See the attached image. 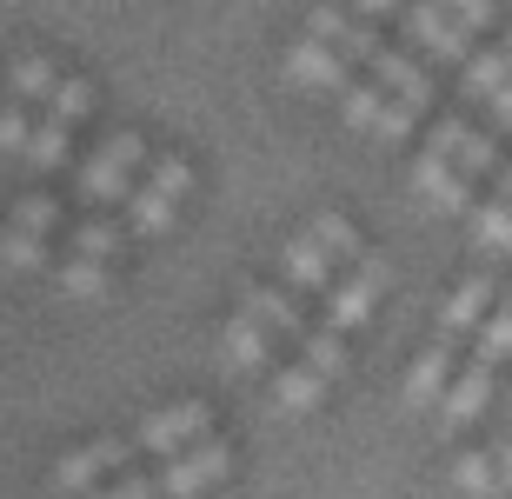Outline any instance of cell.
I'll use <instances>...</instances> for the list:
<instances>
[{"mask_svg": "<svg viewBox=\"0 0 512 499\" xmlns=\"http://www.w3.org/2000/svg\"><path fill=\"white\" fill-rule=\"evenodd\" d=\"M140 160H147L140 134H114L94 160H87V167H80V187H87V200H100V207H127V200H133V173H140Z\"/></svg>", "mask_w": 512, "mask_h": 499, "instance_id": "obj_1", "label": "cell"}, {"mask_svg": "<svg viewBox=\"0 0 512 499\" xmlns=\"http://www.w3.org/2000/svg\"><path fill=\"white\" fill-rule=\"evenodd\" d=\"M386 287H393V267H386V260H373V253H360V267L326 287V327H333V333L366 327V313H373V300H380Z\"/></svg>", "mask_w": 512, "mask_h": 499, "instance_id": "obj_2", "label": "cell"}, {"mask_svg": "<svg viewBox=\"0 0 512 499\" xmlns=\"http://www.w3.org/2000/svg\"><path fill=\"white\" fill-rule=\"evenodd\" d=\"M233 473V446L227 440H193L180 446L167 466H160V493L167 499H193V493H207V486H220Z\"/></svg>", "mask_w": 512, "mask_h": 499, "instance_id": "obj_3", "label": "cell"}, {"mask_svg": "<svg viewBox=\"0 0 512 499\" xmlns=\"http://www.w3.org/2000/svg\"><path fill=\"white\" fill-rule=\"evenodd\" d=\"M133 453H140V440H87V446H74V453L54 466V486L60 493H94L100 480L127 473Z\"/></svg>", "mask_w": 512, "mask_h": 499, "instance_id": "obj_4", "label": "cell"}, {"mask_svg": "<svg viewBox=\"0 0 512 499\" xmlns=\"http://www.w3.org/2000/svg\"><path fill=\"white\" fill-rule=\"evenodd\" d=\"M207 426H213L207 400H180V406H160V413H147L133 440H140V453H160V460H173L180 446L207 440Z\"/></svg>", "mask_w": 512, "mask_h": 499, "instance_id": "obj_5", "label": "cell"}, {"mask_svg": "<svg viewBox=\"0 0 512 499\" xmlns=\"http://www.w3.org/2000/svg\"><path fill=\"white\" fill-rule=\"evenodd\" d=\"M466 180H473V173H459V160L439 154V147H426V154L413 160V193L433 213H473V187H466Z\"/></svg>", "mask_w": 512, "mask_h": 499, "instance_id": "obj_6", "label": "cell"}, {"mask_svg": "<svg viewBox=\"0 0 512 499\" xmlns=\"http://www.w3.org/2000/svg\"><path fill=\"white\" fill-rule=\"evenodd\" d=\"M406 34H413L419 54H433V60H459V67H466V54H473V47H466V40H473V27H466L459 14H446L439 0L406 7Z\"/></svg>", "mask_w": 512, "mask_h": 499, "instance_id": "obj_7", "label": "cell"}, {"mask_svg": "<svg viewBox=\"0 0 512 499\" xmlns=\"http://www.w3.org/2000/svg\"><path fill=\"white\" fill-rule=\"evenodd\" d=\"M486 400H493V366L473 360L453 386H446V400H439V440H459V433L486 413Z\"/></svg>", "mask_w": 512, "mask_h": 499, "instance_id": "obj_8", "label": "cell"}, {"mask_svg": "<svg viewBox=\"0 0 512 499\" xmlns=\"http://www.w3.org/2000/svg\"><path fill=\"white\" fill-rule=\"evenodd\" d=\"M286 80H293V87H320V94H340L346 87V54L333 40L306 34L300 47H286Z\"/></svg>", "mask_w": 512, "mask_h": 499, "instance_id": "obj_9", "label": "cell"}, {"mask_svg": "<svg viewBox=\"0 0 512 499\" xmlns=\"http://www.w3.org/2000/svg\"><path fill=\"white\" fill-rule=\"evenodd\" d=\"M266 360H273V327H260V320L240 307L227 327H220V366H227V373H260Z\"/></svg>", "mask_w": 512, "mask_h": 499, "instance_id": "obj_10", "label": "cell"}, {"mask_svg": "<svg viewBox=\"0 0 512 499\" xmlns=\"http://www.w3.org/2000/svg\"><path fill=\"white\" fill-rule=\"evenodd\" d=\"M306 34L333 40V47H340L346 60H360V67H373V54H380V47H386V40L373 34V27H360V20H346L340 7H333V0H320V7L306 14Z\"/></svg>", "mask_w": 512, "mask_h": 499, "instance_id": "obj_11", "label": "cell"}, {"mask_svg": "<svg viewBox=\"0 0 512 499\" xmlns=\"http://www.w3.org/2000/svg\"><path fill=\"white\" fill-rule=\"evenodd\" d=\"M280 273H286L300 293H326L333 280H340V260H333V253H326L313 233H293V240L280 247Z\"/></svg>", "mask_w": 512, "mask_h": 499, "instance_id": "obj_12", "label": "cell"}, {"mask_svg": "<svg viewBox=\"0 0 512 499\" xmlns=\"http://www.w3.org/2000/svg\"><path fill=\"white\" fill-rule=\"evenodd\" d=\"M493 313V280L479 273V280H466V287L439 307V327H433V340H446V346H459L466 333H479V320Z\"/></svg>", "mask_w": 512, "mask_h": 499, "instance_id": "obj_13", "label": "cell"}, {"mask_svg": "<svg viewBox=\"0 0 512 499\" xmlns=\"http://www.w3.org/2000/svg\"><path fill=\"white\" fill-rule=\"evenodd\" d=\"M446 386H453V346L433 340L413 360V373H406V406H439V400H446Z\"/></svg>", "mask_w": 512, "mask_h": 499, "instance_id": "obj_14", "label": "cell"}, {"mask_svg": "<svg viewBox=\"0 0 512 499\" xmlns=\"http://www.w3.org/2000/svg\"><path fill=\"white\" fill-rule=\"evenodd\" d=\"M320 393H326V373L313 360L280 366V373H273V413H313V406H320Z\"/></svg>", "mask_w": 512, "mask_h": 499, "instance_id": "obj_15", "label": "cell"}, {"mask_svg": "<svg viewBox=\"0 0 512 499\" xmlns=\"http://www.w3.org/2000/svg\"><path fill=\"white\" fill-rule=\"evenodd\" d=\"M54 287L74 293V300H100V293L114 287V260H94V253H67L54 267Z\"/></svg>", "mask_w": 512, "mask_h": 499, "instance_id": "obj_16", "label": "cell"}, {"mask_svg": "<svg viewBox=\"0 0 512 499\" xmlns=\"http://www.w3.org/2000/svg\"><path fill=\"white\" fill-rule=\"evenodd\" d=\"M240 307H247L253 320H260V327H273L280 340H300V333H306L300 307H293V293H280V287H253L247 300H240Z\"/></svg>", "mask_w": 512, "mask_h": 499, "instance_id": "obj_17", "label": "cell"}, {"mask_svg": "<svg viewBox=\"0 0 512 499\" xmlns=\"http://www.w3.org/2000/svg\"><path fill=\"white\" fill-rule=\"evenodd\" d=\"M173 213H180V193H167V187H153V180H147V187H133V200H127V227L153 240V233L173 227Z\"/></svg>", "mask_w": 512, "mask_h": 499, "instance_id": "obj_18", "label": "cell"}, {"mask_svg": "<svg viewBox=\"0 0 512 499\" xmlns=\"http://www.w3.org/2000/svg\"><path fill=\"white\" fill-rule=\"evenodd\" d=\"M373 80H380L386 94H399V100H413V107H426V100H433V80L419 74L413 60H399V54H373Z\"/></svg>", "mask_w": 512, "mask_h": 499, "instance_id": "obj_19", "label": "cell"}, {"mask_svg": "<svg viewBox=\"0 0 512 499\" xmlns=\"http://www.w3.org/2000/svg\"><path fill=\"white\" fill-rule=\"evenodd\" d=\"M453 493H459V499H506L499 460H493V453H466V460L453 466Z\"/></svg>", "mask_w": 512, "mask_h": 499, "instance_id": "obj_20", "label": "cell"}, {"mask_svg": "<svg viewBox=\"0 0 512 499\" xmlns=\"http://www.w3.org/2000/svg\"><path fill=\"white\" fill-rule=\"evenodd\" d=\"M67 134H74V120H47V127H34V140H27V154H20V160H27V167H40V173H54V167H67V154H74V140H67Z\"/></svg>", "mask_w": 512, "mask_h": 499, "instance_id": "obj_21", "label": "cell"}, {"mask_svg": "<svg viewBox=\"0 0 512 499\" xmlns=\"http://www.w3.org/2000/svg\"><path fill=\"white\" fill-rule=\"evenodd\" d=\"M473 247L479 253H512V200L506 193L486 200V207H473Z\"/></svg>", "mask_w": 512, "mask_h": 499, "instance_id": "obj_22", "label": "cell"}, {"mask_svg": "<svg viewBox=\"0 0 512 499\" xmlns=\"http://www.w3.org/2000/svg\"><path fill=\"white\" fill-rule=\"evenodd\" d=\"M512 80V54L506 47H486V54H466V94L473 100H493L499 87Z\"/></svg>", "mask_w": 512, "mask_h": 499, "instance_id": "obj_23", "label": "cell"}, {"mask_svg": "<svg viewBox=\"0 0 512 499\" xmlns=\"http://www.w3.org/2000/svg\"><path fill=\"white\" fill-rule=\"evenodd\" d=\"M0 267H7V273H40V267H47V233L7 227V233H0Z\"/></svg>", "mask_w": 512, "mask_h": 499, "instance_id": "obj_24", "label": "cell"}, {"mask_svg": "<svg viewBox=\"0 0 512 499\" xmlns=\"http://www.w3.org/2000/svg\"><path fill=\"white\" fill-rule=\"evenodd\" d=\"M54 67H47V54H20L14 60V67H7V94H14V100H47V94H54Z\"/></svg>", "mask_w": 512, "mask_h": 499, "instance_id": "obj_25", "label": "cell"}, {"mask_svg": "<svg viewBox=\"0 0 512 499\" xmlns=\"http://www.w3.org/2000/svg\"><path fill=\"white\" fill-rule=\"evenodd\" d=\"M506 353H512V307H499V313H486V320H479V333H473V360L499 366Z\"/></svg>", "mask_w": 512, "mask_h": 499, "instance_id": "obj_26", "label": "cell"}, {"mask_svg": "<svg viewBox=\"0 0 512 499\" xmlns=\"http://www.w3.org/2000/svg\"><path fill=\"white\" fill-rule=\"evenodd\" d=\"M306 233H313V240H320L333 260H360V233H353V220H346V213H320Z\"/></svg>", "mask_w": 512, "mask_h": 499, "instance_id": "obj_27", "label": "cell"}, {"mask_svg": "<svg viewBox=\"0 0 512 499\" xmlns=\"http://www.w3.org/2000/svg\"><path fill=\"white\" fill-rule=\"evenodd\" d=\"M300 353H306L313 366H320L326 380H340V373H346V346H340V333H333V327H326V333L306 327V333H300Z\"/></svg>", "mask_w": 512, "mask_h": 499, "instance_id": "obj_28", "label": "cell"}, {"mask_svg": "<svg viewBox=\"0 0 512 499\" xmlns=\"http://www.w3.org/2000/svg\"><path fill=\"white\" fill-rule=\"evenodd\" d=\"M453 160H459V173H499V147H493V134H473V127H466V134H459V147H453Z\"/></svg>", "mask_w": 512, "mask_h": 499, "instance_id": "obj_29", "label": "cell"}, {"mask_svg": "<svg viewBox=\"0 0 512 499\" xmlns=\"http://www.w3.org/2000/svg\"><path fill=\"white\" fill-rule=\"evenodd\" d=\"M7 227L54 233V227H60V200H47V193H27V200H14V213H7Z\"/></svg>", "mask_w": 512, "mask_h": 499, "instance_id": "obj_30", "label": "cell"}, {"mask_svg": "<svg viewBox=\"0 0 512 499\" xmlns=\"http://www.w3.org/2000/svg\"><path fill=\"white\" fill-rule=\"evenodd\" d=\"M74 253L114 260V253H120V227H114V220H80V227H74Z\"/></svg>", "mask_w": 512, "mask_h": 499, "instance_id": "obj_31", "label": "cell"}, {"mask_svg": "<svg viewBox=\"0 0 512 499\" xmlns=\"http://www.w3.org/2000/svg\"><path fill=\"white\" fill-rule=\"evenodd\" d=\"M47 107H54L60 120H87V114H94V87H87V80H54Z\"/></svg>", "mask_w": 512, "mask_h": 499, "instance_id": "obj_32", "label": "cell"}, {"mask_svg": "<svg viewBox=\"0 0 512 499\" xmlns=\"http://www.w3.org/2000/svg\"><path fill=\"white\" fill-rule=\"evenodd\" d=\"M27 140H34V127H27V107H20V100H7V107H0V160L27 154Z\"/></svg>", "mask_w": 512, "mask_h": 499, "instance_id": "obj_33", "label": "cell"}, {"mask_svg": "<svg viewBox=\"0 0 512 499\" xmlns=\"http://www.w3.org/2000/svg\"><path fill=\"white\" fill-rule=\"evenodd\" d=\"M87 499H167V493H160V480H147V473H114V480L100 486V493H87Z\"/></svg>", "mask_w": 512, "mask_h": 499, "instance_id": "obj_34", "label": "cell"}, {"mask_svg": "<svg viewBox=\"0 0 512 499\" xmlns=\"http://www.w3.org/2000/svg\"><path fill=\"white\" fill-rule=\"evenodd\" d=\"M439 7H446V14H459L466 27H486V20H493V0H439Z\"/></svg>", "mask_w": 512, "mask_h": 499, "instance_id": "obj_35", "label": "cell"}, {"mask_svg": "<svg viewBox=\"0 0 512 499\" xmlns=\"http://www.w3.org/2000/svg\"><path fill=\"white\" fill-rule=\"evenodd\" d=\"M459 134H466L459 120H439V127H433V140H426V147H439V154H453V147H459Z\"/></svg>", "mask_w": 512, "mask_h": 499, "instance_id": "obj_36", "label": "cell"}, {"mask_svg": "<svg viewBox=\"0 0 512 499\" xmlns=\"http://www.w3.org/2000/svg\"><path fill=\"white\" fill-rule=\"evenodd\" d=\"M486 107H493V120H499V127H512V80H506V87H499L493 100H486Z\"/></svg>", "mask_w": 512, "mask_h": 499, "instance_id": "obj_37", "label": "cell"}, {"mask_svg": "<svg viewBox=\"0 0 512 499\" xmlns=\"http://www.w3.org/2000/svg\"><path fill=\"white\" fill-rule=\"evenodd\" d=\"M493 460H499V480H506V493H512V440H506V446H499Z\"/></svg>", "mask_w": 512, "mask_h": 499, "instance_id": "obj_38", "label": "cell"}, {"mask_svg": "<svg viewBox=\"0 0 512 499\" xmlns=\"http://www.w3.org/2000/svg\"><path fill=\"white\" fill-rule=\"evenodd\" d=\"M360 14H399V0H353Z\"/></svg>", "mask_w": 512, "mask_h": 499, "instance_id": "obj_39", "label": "cell"}, {"mask_svg": "<svg viewBox=\"0 0 512 499\" xmlns=\"http://www.w3.org/2000/svg\"><path fill=\"white\" fill-rule=\"evenodd\" d=\"M493 180H499V193H506V200H512V167H499Z\"/></svg>", "mask_w": 512, "mask_h": 499, "instance_id": "obj_40", "label": "cell"}, {"mask_svg": "<svg viewBox=\"0 0 512 499\" xmlns=\"http://www.w3.org/2000/svg\"><path fill=\"white\" fill-rule=\"evenodd\" d=\"M506 54H512V40H506Z\"/></svg>", "mask_w": 512, "mask_h": 499, "instance_id": "obj_41", "label": "cell"}]
</instances>
